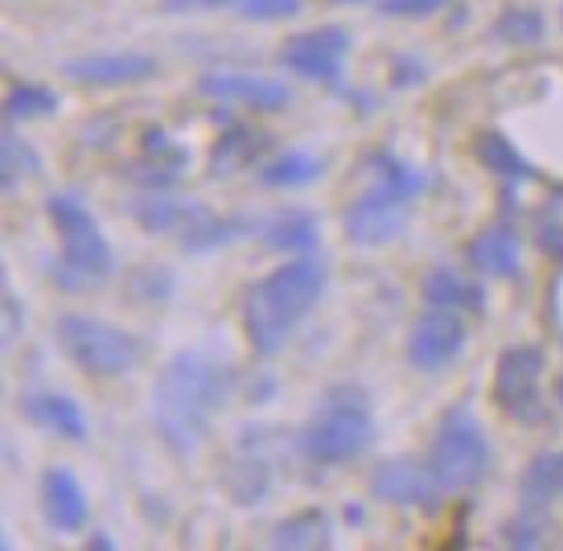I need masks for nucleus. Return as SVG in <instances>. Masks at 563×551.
Segmentation results:
<instances>
[{"mask_svg": "<svg viewBox=\"0 0 563 551\" xmlns=\"http://www.w3.org/2000/svg\"><path fill=\"white\" fill-rule=\"evenodd\" d=\"M239 387V371L206 350H177L153 383V428L173 458H194Z\"/></svg>", "mask_w": 563, "mask_h": 551, "instance_id": "nucleus-1", "label": "nucleus"}, {"mask_svg": "<svg viewBox=\"0 0 563 551\" xmlns=\"http://www.w3.org/2000/svg\"><path fill=\"white\" fill-rule=\"evenodd\" d=\"M329 288V268L317 252L292 255L264 272L260 280L247 284L243 293V333L260 363H272L292 333L305 326V317L313 313Z\"/></svg>", "mask_w": 563, "mask_h": 551, "instance_id": "nucleus-2", "label": "nucleus"}, {"mask_svg": "<svg viewBox=\"0 0 563 551\" xmlns=\"http://www.w3.org/2000/svg\"><path fill=\"white\" fill-rule=\"evenodd\" d=\"M366 174L371 181L342 214L345 239L358 247H387L407 231L411 210L428 189V177L416 165L395 157L391 148H375L366 157Z\"/></svg>", "mask_w": 563, "mask_h": 551, "instance_id": "nucleus-3", "label": "nucleus"}, {"mask_svg": "<svg viewBox=\"0 0 563 551\" xmlns=\"http://www.w3.org/2000/svg\"><path fill=\"white\" fill-rule=\"evenodd\" d=\"M375 444V411H371V395L358 383H333L325 395L317 399L309 425L300 428V449L309 465L333 470V465H350L358 461L366 449Z\"/></svg>", "mask_w": 563, "mask_h": 551, "instance_id": "nucleus-4", "label": "nucleus"}, {"mask_svg": "<svg viewBox=\"0 0 563 551\" xmlns=\"http://www.w3.org/2000/svg\"><path fill=\"white\" fill-rule=\"evenodd\" d=\"M46 214L58 231V260L49 264V280L63 293H91L95 284L108 280L115 268V252L91 210L75 194H49Z\"/></svg>", "mask_w": 563, "mask_h": 551, "instance_id": "nucleus-5", "label": "nucleus"}, {"mask_svg": "<svg viewBox=\"0 0 563 551\" xmlns=\"http://www.w3.org/2000/svg\"><path fill=\"white\" fill-rule=\"evenodd\" d=\"M297 461H309L300 449V432L251 425L239 432L231 458L222 461V489L235 506H260L272 498L276 477L297 470Z\"/></svg>", "mask_w": 563, "mask_h": 551, "instance_id": "nucleus-6", "label": "nucleus"}, {"mask_svg": "<svg viewBox=\"0 0 563 551\" xmlns=\"http://www.w3.org/2000/svg\"><path fill=\"white\" fill-rule=\"evenodd\" d=\"M428 461L437 470V482L449 498H461V494H473L489 477V465H494V444L485 437L482 420L470 404H456L440 416L437 437H432V449H428Z\"/></svg>", "mask_w": 563, "mask_h": 551, "instance_id": "nucleus-7", "label": "nucleus"}, {"mask_svg": "<svg viewBox=\"0 0 563 551\" xmlns=\"http://www.w3.org/2000/svg\"><path fill=\"white\" fill-rule=\"evenodd\" d=\"M54 342L70 366L95 378L132 375L144 363V342L124 326H111L91 313H63L54 321Z\"/></svg>", "mask_w": 563, "mask_h": 551, "instance_id": "nucleus-8", "label": "nucleus"}, {"mask_svg": "<svg viewBox=\"0 0 563 551\" xmlns=\"http://www.w3.org/2000/svg\"><path fill=\"white\" fill-rule=\"evenodd\" d=\"M543 371H548V354L534 342H515L498 354L494 363V404H498L506 416H515L518 425H539L548 420V408H543V395H539V383H543Z\"/></svg>", "mask_w": 563, "mask_h": 551, "instance_id": "nucleus-9", "label": "nucleus"}, {"mask_svg": "<svg viewBox=\"0 0 563 551\" xmlns=\"http://www.w3.org/2000/svg\"><path fill=\"white\" fill-rule=\"evenodd\" d=\"M354 46V33L345 25H317V30H300L292 37H284L280 46V66L292 70L305 82H321V87H338Z\"/></svg>", "mask_w": 563, "mask_h": 551, "instance_id": "nucleus-10", "label": "nucleus"}, {"mask_svg": "<svg viewBox=\"0 0 563 551\" xmlns=\"http://www.w3.org/2000/svg\"><path fill=\"white\" fill-rule=\"evenodd\" d=\"M465 346H470V321H465V313L428 305V313L407 333V363L423 371V375H437V371H449L465 354Z\"/></svg>", "mask_w": 563, "mask_h": 551, "instance_id": "nucleus-11", "label": "nucleus"}, {"mask_svg": "<svg viewBox=\"0 0 563 551\" xmlns=\"http://www.w3.org/2000/svg\"><path fill=\"white\" fill-rule=\"evenodd\" d=\"M371 494L378 503L399 506V510H440V503H449V494L440 489L432 461H411V458H391L383 461L371 473Z\"/></svg>", "mask_w": 563, "mask_h": 551, "instance_id": "nucleus-12", "label": "nucleus"}, {"mask_svg": "<svg viewBox=\"0 0 563 551\" xmlns=\"http://www.w3.org/2000/svg\"><path fill=\"white\" fill-rule=\"evenodd\" d=\"M198 95L247 111H264V115L292 108V87L288 82L272 79V75H247V70H206L198 79Z\"/></svg>", "mask_w": 563, "mask_h": 551, "instance_id": "nucleus-13", "label": "nucleus"}, {"mask_svg": "<svg viewBox=\"0 0 563 551\" xmlns=\"http://www.w3.org/2000/svg\"><path fill=\"white\" fill-rule=\"evenodd\" d=\"M66 79L82 82V87H136L148 82L161 70L157 54L144 49H111V54H82L63 66Z\"/></svg>", "mask_w": 563, "mask_h": 551, "instance_id": "nucleus-14", "label": "nucleus"}, {"mask_svg": "<svg viewBox=\"0 0 563 551\" xmlns=\"http://www.w3.org/2000/svg\"><path fill=\"white\" fill-rule=\"evenodd\" d=\"M189 169L186 144L169 136V128L148 124L141 132V157L128 165V177L136 189H173Z\"/></svg>", "mask_w": 563, "mask_h": 551, "instance_id": "nucleus-15", "label": "nucleus"}, {"mask_svg": "<svg viewBox=\"0 0 563 551\" xmlns=\"http://www.w3.org/2000/svg\"><path fill=\"white\" fill-rule=\"evenodd\" d=\"M128 214H132L136 227L148 231V235L181 239L202 214H210V206L198 202V198H177L173 189H141V194L128 202Z\"/></svg>", "mask_w": 563, "mask_h": 551, "instance_id": "nucleus-16", "label": "nucleus"}, {"mask_svg": "<svg viewBox=\"0 0 563 551\" xmlns=\"http://www.w3.org/2000/svg\"><path fill=\"white\" fill-rule=\"evenodd\" d=\"M465 260L477 276H489V280H515L522 276V243H518V227L515 222H489L485 231L465 243Z\"/></svg>", "mask_w": 563, "mask_h": 551, "instance_id": "nucleus-17", "label": "nucleus"}, {"mask_svg": "<svg viewBox=\"0 0 563 551\" xmlns=\"http://www.w3.org/2000/svg\"><path fill=\"white\" fill-rule=\"evenodd\" d=\"M42 515L58 536H79L91 522V503H87V489L75 477V470L54 465L42 473Z\"/></svg>", "mask_w": 563, "mask_h": 551, "instance_id": "nucleus-18", "label": "nucleus"}, {"mask_svg": "<svg viewBox=\"0 0 563 551\" xmlns=\"http://www.w3.org/2000/svg\"><path fill=\"white\" fill-rule=\"evenodd\" d=\"M255 239L264 243L267 252L280 255H309L317 252L321 243V219L305 206H288V210H276L267 214L260 227H255Z\"/></svg>", "mask_w": 563, "mask_h": 551, "instance_id": "nucleus-19", "label": "nucleus"}, {"mask_svg": "<svg viewBox=\"0 0 563 551\" xmlns=\"http://www.w3.org/2000/svg\"><path fill=\"white\" fill-rule=\"evenodd\" d=\"M21 411H25V420H33L37 428H46L54 437H63V441H87L91 437V425H87V411L63 392H49V387H37L21 399Z\"/></svg>", "mask_w": 563, "mask_h": 551, "instance_id": "nucleus-20", "label": "nucleus"}, {"mask_svg": "<svg viewBox=\"0 0 563 551\" xmlns=\"http://www.w3.org/2000/svg\"><path fill=\"white\" fill-rule=\"evenodd\" d=\"M420 293L432 309H456V313H482L485 309V288L465 272L449 268V264H432L423 272Z\"/></svg>", "mask_w": 563, "mask_h": 551, "instance_id": "nucleus-21", "label": "nucleus"}, {"mask_svg": "<svg viewBox=\"0 0 563 551\" xmlns=\"http://www.w3.org/2000/svg\"><path fill=\"white\" fill-rule=\"evenodd\" d=\"M267 132H260V128L251 124H222L219 141L210 144V174L214 177H231V174H243V169H251V165H260V157H264L267 148Z\"/></svg>", "mask_w": 563, "mask_h": 551, "instance_id": "nucleus-22", "label": "nucleus"}, {"mask_svg": "<svg viewBox=\"0 0 563 551\" xmlns=\"http://www.w3.org/2000/svg\"><path fill=\"white\" fill-rule=\"evenodd\" d=\"M473 153H477V161H482L494 177H501L506 186H522V181H534V177H539L531 161L522 157V148H518L506 132H498V128H485V132H477Z\"/></svg>", "mask_w": 563, "mask_h": 551, "instance_id": "nucleus-23", "label": "nucleus"}, {"mask_svg": "<svg viewBox=\"0 0 563 551\" xmlns=\"http://www.w3.org/2000/svg\"><path fill=\"white\" fill-rule=\"evenodd\" d=\"M321 174H325V161L317 157V153H305V148H284V153H272V157L255 165V181L264 189L313 186Z\"/></svg>", "mask_w": 563, "mask_h": 551, "instance_id": "nucleus-24", "label": "nucleus"}, {"mask_svg": "<svg viewBox=\"0 0 563 551\" xmlns=\"http://www.w3.org/2000/svg\"><path fill=\"white\" fill-rule=\"evenodd\" d=\"M563 498V449H543L534 453L522 473H518V503L522 506H543Z\"/></svg>", "mask_w": 563, "mask_h": 551, "instance_id": "nucleus-25", "label": "nucleus"}, {"mask_svg": "<svg viewBox=\"0 0 563 551\" xmlns=\"http://www.w3.org/2000/svg\"><path fill=\"white\" fill-rule=\"evenodd\" d=\"M267 543L280 551H325L333 543V519H329L321 506H309V510H297L284 522L272 527Z\"/></svg>", "mask_w": 563, "mask_h": 551, "instance_id": "nucleus-26", "label": "nucleus"}, {"mask_svg": "<svg viewBox=\"0 0 563 551\" xmlns=\"http://www.w3.org/2000/svg\"><path fill=\"white\" fill-rule=\"evenodd\" d=\"M255 227H260V222L247 219V214H214V210H210V214H202L177 243H181L186 255H206V252H219V247H227V243H235V239H243V235H255Z\"/></svg>", "mask_w": 563, "mask_h": 551, "instance_id": "nucleus-27", "label": "nucleus"}, {"mask_svg": "<svg viewBox=\"0 0 563 551\" xmlns=\"http://www.w3.org/2000/svg\"><path fill=\"white\" fill-rule=\"evenodd\" d=\"M531 231H534V247L548 255L555 268H563V181L551 186L543 194V202L534 206Z\"/></svg>", "mask_w": 563, "mask_h": 551, "instance_id": "nucleus-28", "label": "nucleus"}, {"mask_svg": "<svg viewBox=\"0 0 563 551\" xmlns=\"http://www.w3.org/2000/svg\"><path fill=\"white\" fill-rule=\"evenodd\" d=\"M37 165H42L37 148L13 124L4 128V141H0V186H4V194H16L25 177L37 174Z\"/></svg>", "mask_w": 563, "mask_h": 551, "instance_id": "nucleus-29", "label": "nucleus"}, {"mask_svg": "<svg viewBox=\"0 0 563 551\" xmlns=\"http://www.w3.org/2000/svg\"><path fill=\"white\" fill-rule=\"evenodd\" d=\"M494 37L506 46H534V42L548 37V16L531 4H510L494 16Z\"/></svg>", "mask_w": 563, "mask_h": 551, "instance_id": "nucleus-30", "label": "nucleus"}, {"mask_svg": "<svg viewBox=\"0 0 563 551\" xmlns=\"http://www.w3.org/2000/svg\"><path fill=\"white\" fill-rule=\"evenodd\" d=\"M58 111V95L42 87V82H21L16 79L4 95V120L9 124H30V120H42V115H54Z\"/></svg>", "mask_w": 563, "mask_h": 551, "instance_id": "nucleus-31", "label": "nucleus"}, {"mask_svg": "<svg viewBox=\"0 0 563 551\" xmlns=\"http://www.w3.org/2000/svg\"><path fill=\"white\" fill-rule=\"evenodd\" d=\"M551 531V519H548V510L543 506H522L515 519L506 522V531H501V539L510 543V548H522V551H531L539 548L543 539H548Z\"/></svg>", "mask_w": 563, "mask_h": 551, "instance_id": "nucleus-32", "label": "nucleus"}, {"mask_svg": "<svg viewBox=\"0 0 563 551\" xmlns=\"http://www.w3.org/2000/svg\"><path fill=\"white\" fill-rule=\"evenodd\" d=\"M305 0H239L235 13L243 21H292L300 16Z\"/></svg>", "mask_w": 563, "mask_h": 551, "instance_id": "nucleus-33", "label": "nucleus"}, {"mask_svg": "<svg viewBox=\"0 0 563 551\" xmlns=\"http://www.w3.org/2000/svg\"><path fill=\"white\" fill-rule=\"evenodd\" d=\"M132 288H136V300H148V305H161V300L173 297V276L169 268H136L132 272Z\"/></svg>", "mask_w": 563, "mask_h": 551, "instance_id": "nucleus-34", "label": "nucleus"}, {"mask_svg": "<svg viewBox=\"0 0 563 551\" xmlns=\"http://www.w3.org/2000/svg\"><path fill=\"white\" fill-rule=\"evenodd\" d=\"M440 9H449V0H378V13L383 16H404V21H416V16H432Z\"/></svg>", "mask_w": 563, "mask_h": 551, "instance_id": "nucleus-35", "label": "nucleus"}, {"mask_svg": "<svg viewBox=\"0 0 563 551\" xmlns=\"http://www.w3.org/2000/svg\"><path fill=\"white\" fill-rule=\"evenodd\" d=\"M165 13H219V9H239V0H161Z\"/></svg>", "mask_w": 563, "mask_h": 551, "instance_id": "nucleus-36", "label": "nucleus"}, {"mask_svg": "<svg viewBox=\"0 0 563 551\" xmlns=\"http://www.w3.org/2000/svg\"><path fill=\"white\" fill-rule=\"evenodd\" d=\"M395 87H407V82H423V66L420 63H411L407 54H399L395 58V75H391Z\"/></svg>", "mask_w": 563, "mask_h": 551, "instance_id": "nucleus-37", "label": "nucleus"}, {"mask_svg": "<svg viewBox=\"0 0 563 551\" xmlns=\"http://www.w3.org/2000/svg\"><path fill=\"white\" fill-rule=\"evenodd\" d=\"M329 4H371V0H329Z\"/></svg>", "mask_w": 563, "mask_h": 551, "instance_id": "nucleus-38", "label": "nucleus"}, {"mask_svg": "<svg viewBox=\"0 0 563 551\" xmlns=\"http://www.w3.org/2000/svg\"><path fill=\"white\" fill-rule=\"evenodd\" d=\"M555 399H560V408H563V375H560V383H555Z\"/></svg>", "mask_w": 563, "mask_h": 551, "instance_id": "nucleus-39", "label": "nucleus"}]
</instances>
